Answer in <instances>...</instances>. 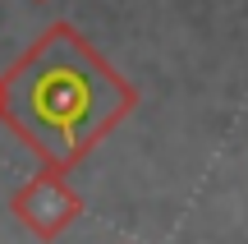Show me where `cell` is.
Wrapping results in <instances>:
<instances>
[{
	"instance_id": "1",
	"label": "cell",
	"mask_w": 248,
	"mask_h": 244,
	"mask_svg": "<svg viewBox=\"0 0 248 244\" xmlns=\"http://www.w3.org/2000/svg\"><path fill=\"white\" fill-rule=\"evenodd\" d=\"M124 106L129 92L115 74L69 33H51L5 83V115L51 162H74L115 125Z\"/></svg>"
}]
</instances>
